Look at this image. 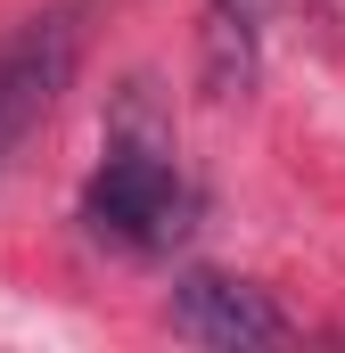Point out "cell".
Here are the masks:
<instances>
[{"instance_id": "6da1fadb", "label": "cell", "mask_w": 345, "mask_h": 353, "mask_svg": "<svg viewBox=\"0 0 345 353\" xmlns=\"http://www.w3.org/2000/svg\"><path fill=\"white\" fill-rule=\"evenodd\" d=\"M189 205L197 197H189L181 165H172V148L148 140V132H115L107 157L83 181V230L99 247H115V255H165L189 230Z\"/></svg>"}, {"instance_id": "7a4b0ae2", "label": "cell", "mask_w": 345, "mask_h": 353, "mask_svg": "<svg viewBox=\"0 0 345 353\" xmlns=\"http://www.w3.org/2000/svg\"><path fill=\"white\" fill-rule=\"evenodd\" d=\"M90 41V0H50L33 8L17 33H0V165L58 115V99L75 90Z\"/></svg>"}, {"instance_id": "3957f363", "label": "cell", "mask_w": 345, "mask_h": 353, "mask_svg": "<svg viewBox=\"0 0 345 353\" xmlns=\"http://www.w3.org/2000/svg\"><path fill=\"white\" fill-rule=\"evenodd\" d=\"M165 321L172 337H189V345H214V353H239V345H279L288 337V312L247 288V279H230V271H181L165 296Z\"/></svg>"}, {"instance_id": "277c9868", "label": "cell", "mask_w": 345, "mask_h": 353, "mask_svg": "<svg viewBox=\"0 0 345 353\" xmlns=\"http://www.w3.org/2000/svg\"><path fill=\"white\" fill-rule=\"evenodd\" d=\"M271 17H279V0H197V90L206 99L230 107L263 83Z\"/></svg>"}]
</instances>
